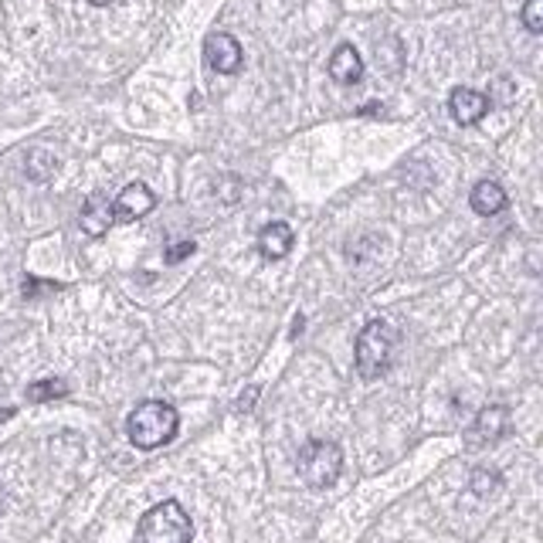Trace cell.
Instances as JSON below:
<instances>
[{
  "instance_id": "5",
  "label": "cell",
  "mask_w": 543,
  "mask_h": 543,
  "mask_svg": "<svg viewBox=\"0 0 543 543\" xmlns=\"http://www.w3.org/2000/svg\"><path fill=\"white\" fill-rule=\"evenodd\" d=\"M204 62L214 71H221V75H235L241 62H245V51L228 31H214L207 34V41H204Z\"/></svg>"
},
{
  "instance_id": "12",
  "label": "cell",
  "mask_w": 543,
  "mask_h": 543,
  "mask_svg": "<svg viewBox=\"0 0 543 543\" xmlns=\"http://www.w3.org/2000/svg\"><path fill=\"white\" fill-rule=\"evenodd\" d=\"M472 211L475 214H482V218H492V214H499L503 207H506V190L496 184V180H479L472 187Z\"/></svg>"
},
{
  "instance_id": "11",
  "label": "cell",
  "mask_w": 543,
  "mask_h": 543,
  "mask_svg": "<svg viewBox=\"0 0 543 543\" xmlns=\"http://www.w3.org/2000/svg\"><path fill=\"white\" fill-rule=\"evenodd\" d=\"M258 252L265 255V258H286L292 252V228H288L286 221H272L262 228V235H258Z\"/></svg>"
},
{
  "instance_id": "8",
  "label": "cell",
  "mask_w": 543,
  "mask_h": 543,
  "mask_svg": "<svg viewBox=\"0 0 543 543\" xmlns=\"http://www.w3.org/2000/svg\"><path fill=\"white\" fill-rule=\"evenodd\" d=\"M448 109H452V119H455L458 126H475V122H482V116L489 113V99H486L482 92H475V88L458 85V88H452V96H448Z\"/></svg>"
},
{
  "instance_id": "14",
  "label": "cell",
  "mask_w": 543,
  "mask_h": 543,
  "mask_svg": "<svg viewBox=\"0 0 543 543\" xmlns=\"http://www.w3.org/2000/svg\"><path fill=\"white\" fill-rule=\"evenodd\" d=\"M65 394H68L65 380H38V384L28 388L31 401H54V397H65Z\"/></svg>"
},
{
  "instance_id": "10",
  "label": "cell",
  "mask_w": 543,
  "mask_h": 543,
  "mask_svg": "<svg viewBox=\"0 0 543 543\" xmlns=\"http://www.w3.org/2000/svg\"><path fill=\"white\" fill-rule=\"evenodd\" d=\"M330 75H333V82L339 85H356L363 79V58H360V51L354 45H339L333 51V58H330Z\"/></svg>"
},
{
  "instance_id": "15",
  "label": "cell",
  "mask_w": 543,
  "mask_h": 543,
  "mask_svg": "<svg viewBox=\"0 0 543 543\" xmlns=\"http://www.w3.org/2000/svg\"><path fill=\"white\" fill-rule=\"evenodd\" d=\"M523 24H526V31H530V34L543 31V0H526Z\"/></svg>"
},
{
  "instance_id": "20",
  "label": "cell",
  "mask_w": 543,
  "mask_h": 543,
  "mask_svg": "<svg viewBox=\"0 0 543 543\" xmlns=\"http://www.w3.org/2000/svg\"><path fill=\"white\" fill-rule=\"evenodd\" d=\"M4 506H7V492H4V486H0V513H4Z\"/></svg>"
},
{
  "instance_id": "3",
  "label": "cell",
  "mask_w": 543,
  "mask_h": 543,
  "mask_svg": "<svg viewBox=\"0 0 543 543\" xmlns=\"http://www.w3.org/2000/svg\"><path fill=\"white\" fill-rule=\"evenodd\" d=\"M397 347V330L384 320H373L363 326V333L356 337V371L363 380H377L380 373H388Z\"/></svg>"
},
{
  "instance_id": "17",
  "label": "cell",
  "mask_w": 543,
  "mask_h": 543,
  "mask_svg": "<svg viewBox=\"0 0 543 543\" xmlns=\"http://www.w3.org/2000/svg\"><path fill=\"white\" fill-rule=\"evenodd\" d=\"M197 252V245H194V241H190V238H187V241H173V245H170L167 248V255H163V258H167L170 265H177V262H184V258H190V255Z\"/></svg>"
},
{
  "instance_id": "21",
  "label": "cell",
  "mask_w": 543,
  "mask_h": 543,
  "mask_svg": "<svg viewBox=\"0 0 543 543\" xmlns=\"http://www.w3.org/2000/svg\"><path fill=\"white\" fill-rule=\"evenodd\" d=\"M88 4H96V7H109V4H116V0H88Z\"/></svg>"
},
{
  "instance_id": "18",
  "label": "cell",
  "mask_w": 543,
  "mask_h": 543,
  "mask_svg": "<svg viewBox=\"0 0 543 543\" xmlns=\"http://www.w3.org/2000/svg\"><path fill=\"white\" fill-rule=\"evenodd\" d=\"M45 288H58L54 282H38V279H28L24 282V296H38V292H45Z\"/></svg>"
},
{
  "instance_id": "2",
  "label": "cell",
  "mask_w": 543,
  "mask_h": 543,
  "mask_svg": "<svg viewBox=\"0 0 543 543\" xmlns=\"http://www.w3.org/2000/svg\"><path fill=\"white\" fill-rule=\"evenodd\" d=\"M194 540V523L187 516V509L177 499H163L150 506L139 523H136L133 543H190Z\"/></svg>"
},
{
  "instance_id": "13",
  "label": "cell",
  "mask_w": 543,
  "mask_h": 543,
  "mask_svg": "<svg viewBox=\"0 0 543 543\" xmlns=\"http://www.w3.org/2000/svg\"><path fill=\"white\" fill-rule=\"evenodd\" d=\"M54 167H58V160H54L48 150L28 153V177H31L34 184H45V180H51V177H54Z\"/></svg>"
},
{
  "instance_id": "19",
  "label": "cell",
  "mask_w": 543,
  "mask_h": 543,
  "mask_svg": "<svg viewBox=\"0 0 543 543\" xmlns=\"http://www.w3.org/2000/svg\"><path fill=\"white\" fill-rule=\"evenodd\" d=\"M255 394H258V390H248V394H241V401H238V411H248V407L255 405Z\"/></svg>"
},
{
  "instance_id": "1",
  "label": "cell",
  "mask_w": 543,
  "mask_h": 543,
  "mask_svg": "<svg viewBox=\"0 0 543 543\" xmlns=\"http://www.w3.org/2000/svg\"><path fill=\"white\" fill-rule=\"evenodd\" d=\"M177 428H180L177 407L167 405V401H143V405L129 414L126 435H129V441H133L136 448L153 452V448H160V445L177 439Z\"/></svg>"
},
{
  "instance_id": "4",
  "label": "cell",
  "mask_w": 543,
  "mask_h": 543,
  "mask_svg": "<svg viewBox=\"0 0 543 543\" xmlns=\"http://www.w3.org/2000/svg\"><path fill=\"white\" fill-rule=\"evenodd\" d=\"M339 469H343V452L337 441L313 439L299 448V475L305 479V486L326 489L337 482Z\"/></svg>"
},
{
  "instance_id": "9",
  "label": "cell",
  "mask_w": 543,
  "mask_h": 543,
  "mask_svg": "<svg viewBox=\"0 0 543 543\" xmlns=\"http://www.w3.org/2000/svg\"><path fill=\"white\" fill-rule=\"evenodd\" d=\"M82 231L92 238H102L113 224H116V214H113V201L105 194H92L88 201L82 204Z\"/></svg>"
},
{
  "instance_id": "16",
  "label": "cell",
  "mask_w": 543,
  "mask_h": 543,
  "mask_svg": "<svg viewBox=\"0 0 543 543\" xmlns=\"http://www.w3.org/2000/svg\"><path fill=\"white\" fill-rule=\"evenodd\" d=\"M499 486V472H489V469H479V472L472 475V489L479 492V496H489L492 489Z\"/></svg>"
},
{
  "instance_id": "7",
  "label": "cell",
  "mask_w": 543,
  "mask_h": 543,
  "mask_svg": "<svg viewBox=\"0 0 543 543\" xmlns=\"http://www.w3.org/2000/svg\"><path fill=\"white\" fill-rule=\"evenodd\" d=\"M153 207H156V197L146 184H129L119 190V197L113 201V214L116 221H139L146 218Z\"/></svg>"
},
{
  "instance_id": "6",
  "label": "cell",
  "mask_w": 543,
  "mask_h": 543,
  "mask_svg": "<svg viewBox=\"0 0 543 543\" xmlns=\"http://www.w3.org/2000/svg\"><path fill=\"white\" fill-rule=\"evenodd\" d=\"M509 431V411L503 405H489L482 407L479 414H475L472 428H469V445L479 448V445H492V441H499L503 435Z\"/></svg>"
}]
</instances>
